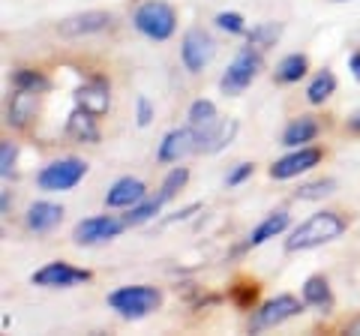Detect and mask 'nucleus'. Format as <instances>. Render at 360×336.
<instances>
[{"instance_id":"6e6552de","label":"nucleus","mask_w":360,"mask_h":336,"mask_svg":"<svg viewBox=\"0 0 360 336\" xmlns=\"http://www.w3.org/2000/svg\"><path fill=\"white\" fill-rule=\"evenodd\" d=\"M127 219L123 214H96V217H84L72 226V243L75 246H103L117 240L123 231H127Z\"/></svg>"},{"instance_id":"6ab92c4d","label":"nucleus","mask_w":360,"mask_h":336,"mask_svg":"<svg viewBox=\"0 0 360 336\" xmlns=\"http://www.w3.org/2000/svg\"><path fill=\"white\" fill-rule=\"evenodd\" d=\"M63 136L75 141V144H99L103 138V129H99V117L90 115V111L72 105V111L66 115V123H63Z\"/></svg>"},{"instance_id":"c9c22d12","label":"nucleus","mask_w":360,"mask_h":336,"mask_svg":"<svg viewBox=\"0 0 360 336\" xmlns=\"http://www.w3.org/2000/svg\"><path fill=\"white\" fill-rule=\"evenodd\" d=\"M348 72H352V78L360 84V49L348 54Z\"/></svg>"},{"instance_id":"b1692460","label":"nucleus","mask_w":360,"mask_h":336,"mask_svg":"<svg viewBox=\"0 0 360 336\" xmlns=\"http://www.w3.org/2000/svg\"><path fill=\"white\" fill-rule=\"evenodd\" d=\"M9 84L18 87V91H30V93H49L51 91V78L39 66H15L13 75H9Z\"/></svg>"},{"instance_id":"cd10ccee","label":"nucleus","mask_w":360,"mask_h":336,"mask_svg":"<svg viewBox=\"0 0 360 336\" xmlns=\"http://www.w3.org/2000/svg\"><path fill=\"white\" fill-rule=\"evenodd\" d=\"M219 120V111H217V103L213 99H205V96H198V99H193L189 103V108H186V123L193 129H205V127H210V123H217Z\"/></svg>"},{"instance_id":"7c9ffc66","label":"nucleus","mask_w":360,"mask_h":336,"mask_svg":"<svg viewBox=\"0 0 360 336\" xmlns=\"http://www.w3.org/2000/svg\"><path fill=\"white\" fill-rule=\"evenodd\" d=\"M18 174V144L13 138L0 141V177L4 181H15Z\"/></svg>"},{"instance_id":"9d476101","label":"nucleus","mask_w":360,"mask_h":336,"mask_svg":"<svg viewBox=\"0 0 360 336\" xmlns=\"http://www.w3.org/2000/svg\"><path fill=\"white\" fill-rule=\"evenodd\" d=\"M324 162V148H319V144H307V148H291L285 150L279 160L270 162L267 174L270 181H295V177L300 174H309L312 168H319Z\"/></svg>"},{"instance_id":"2eb2a0df","label":"nucleus","mask_w":360,"mask_h":336,"mask_svg":"<svg viewBox=\"0 0 360 336\" xmlns=\"http://www.w3.org/2000/svg\"><path fill=\"white\" fill-rule=\"evenodd\" d=\"M193 153H195V129L189 123L186 127L168 129L160 138V144H156V162L160 165H177Z\"/></svg>"},{"instance_id":"20e7f679","label":"nucleus","mask_w":360,"mask_h":336,"mask_svg":"<svg viewBox=\"0 0 360 336\" xmlns=\"http://www.w3.org/2000/svg\"><path fill=\"white\" fill-rule=\"evenodd\" d=\"M262 70H264V51H258L255 46L246 42V46L238 49V54L231 58V63L222 70L219 82H217L219 93L222 96H240L243 91H250L252 87V82L262 75Z\"/></svg>"},{"instance_id":"9b49d317","label":"nucleus","mask_w":360,"mask_h":336,"mask_svg":"<svg viewBox=\"0 0 360 336\" xmlns=\"http://www.w3.org/2000/svg\"><path fill=\"white\" fill-rule=\"evenodd\" d=\"M72 105L90 111V115H96L99 120L108 117V111H111V82H108V75H103V72L84 75L82 84H78L75 93H72Z\"/></svg>"},{"instance_id":"aec40b11","label":"nucleus","mask_w":360,"mask_h":336,"mask_svg":"<svg viewBox=\"0 0 360 336\" xmlns=\"http://www.w3.org/2000/svg\"><path fill=\"white\" fill-rule=\"evenodd\" d=\"M300 297H303V304H307L309 309L321 312V316H330L333 306H336L333 285H330L328 273H312V276L303 279V285H300Z\"/></svg>"},{"instance_id":"39448f33","label":"nucleus","mask_w":360,"mask_h":336,"mask_svg":"<svg viewBox=\"0 0 360 336\" xmlns=\"http://www.w3.org/2000/svg\"><path fill=\"white\" fill-rule=\"evenodd\" d=\"M309 306L303 304V297L297 295H276V297H267V300H258V306L250 309V321L246 328L250 333H264V330H274V328H283V324L300 318Z\"/></svg>"},{"instance_id":"c756f323","label":"nucleus","mask_w":360,"mask_h":336,"mask_svg":"<svg viewBox=\"0 0 360 336\" xmlns=\"http://www.w3.org/2000/svg\"><path fill=\"white\" fill-rule=\"evenodd\" d=\"M213 27L219 33H229V37H246V30H250L246 18L240 13H234V9H222V13L213 15Z\"/></svg>"},{"instance_id":"f03ea898","label":"nucleus","mask_w":360,"mask_h":336,"mask_svg":"<svg viewBox=\"0 0 360 336\" xmlns=\"http://www.w3.org/2000/svg\"><path fill=\"white\" fill-rule=\"evenodd\" d=\"M162 300H165V295H162L160 285L139 283V285H117V288H111L108 297H105V304L123 321H144V318L153 316V312L162 306Z\"/></svg>"},{"instance_id":"f3484780","label":"nucleus","mask_w":360,"mask_h":336,"mask_svg":"<svg viewBox=\"0 0 360 336\" xmlns=\"http://www.w3.org/2000/svg\"><path fill=\"white\" fill-rule=\"evenodd\" d=\"M63 217H66L63 205L49 201V198H39V201H30L27 205L21 226H25V231H30V234H51L63 222Z\"/></svg>"},{"instance_id":"e433bc0d","label":"nucleus","mask_w":360,"mask_h":336,"mask_svg":"<svg viewBox=\"0 0 360 336\" xmlns=\"http://www.w3.org/2000/svg\"><path fill=\"white\" fill-rule=\"evenodd\" d=\"M9 210H13V193H9V189H4V193H0V214L9 217Z\"/></svg>"},{"instance_id":"a878e982","label":"nucleus","mask_w":360,"mask_h":336,"mask_svg":"<svg viewBox=\"0 0 360 336\" xmlns=\"http://www.w3.org/2000/svg\"><path fill=\"white\" fill-rule=\"evenodd\" d=\"M189 177H193V172H189V165H180V162H177V165H172V168L165 172V177L160 181V193H156V195H160V198L165 201V205H168V201H174V198L186 189Z\"/></svg>"},{"instance_id":"473e14b6","label":"nucleus","mask_w":360,"mask_h":336,"mask_svg":"<svg viewBox=\"0 0 360 336\" xmlns=\"http://www.w3.org/2000/svg\"><path fill=\"white\" fill-rule=\"evenodd\" d=\"M252 174H255V162H238V165L229 168V174H225V186L238 189V186H243L246 181H250Z\"/></svg>"},{"instance_id":"423d86ee","label":"nucleus","mask_w":360,"mask_h":336,"mask_svg":"<svg viewBox=\"0 0 360 336\" xmlns=\"http://www.w3.org/2000/svg\"><path fill=\"white\" fill-rule=\"evenodd\" d=\"M90 172V162L82 160V156H58V160H49L39 172H37V189L45 195H54V193H72L87 177Z\"/></svg>"},{"instance_id":"4468645a","label":"nucleus","mask_w":360,"mask_h":336,"mask_svg":"<svg viewBox=\"0 0 360 336\" xmlns=\"http://www.w3.org/2000/svg\"><path fill=\"white\" fill-rule=\"evenodd\" d=\"M288 228H291V214H288V207L270 210V214L243 238V243L238 246V252H252V250H258V246H264V243H270V240L285 238Z\"/></svg>"},{"instance_id":"f704fd0d","label":"nucleus","mask_w":360,"mask_h":336,"mask_svg":"<svg viewBox=\"0 0 360 336\" xmlns=\"http://www.w3.org/2000/svg\"><path fill=\"white\" fill-rule=\"evenodd\" d=\"M201 210V201H195V205H186V207H180L177 214H172V217H162L160 219V226H177V222H189L195 214Z\"/></svg>"},{"instance_id":"f8f14e48","label":"nucleus","mask_w":360,"mask_h":336,"mask_svg":"<svg viewBox=\"0 0 360 336\" xmlns=\"http://www.w3.org/2000/svg\"><path fill=\"white\" fill-rule=\"evenodd\" d=\"M115 27V15L105 13V9H87V13H75L70 18L58 21V30L63 39H84V37H99Z\"/></svg>"},{"instance_id":"72a5a7b5","label":"nucleus","mask_w":360,"mask_h":336,"mask_svg":"<svg viewBox=\"0 0 360 336\" xmlns=\"http://www.w3.org/2000/svg\"><path fill=\"white\" fill-rule=\"evenodd\" d=\"M153 117H156V105L150 103L148 96H139L135 99V127L139 129H148L150 123H153Z\"/></svg>"},{"instance_id":"1a4fd4ad","label":"nucleus","mask_w":360,"mask_h":336,"mask_svg":"<svg viewBox=\"0 0 360 336\" xmlns=\"http://www.w3.org/2000/svg\"><path fill=\"white\" fill-rule=\"evenodd\" d=\"M94 279V271L90 267H75L70 261H45L42 267L30 273V283L37 288H45V291H66V288H78V285H87Z\"/></svg>"},{"instance_id":"412c9836","label":"nucleus","mask_w":360,"mask_h":336,"mask_svg":"<svg viewBox=\"0 0 360 336\" xmlns=\"http://www.w3.org/2000/svg\"><path fill=\"white\" fill-rule=\"evenodd\" d=\"M321 136V120L315 115H297L285 123L283 136H279V144H283L285 150L291 148H307V144H315Z\"/></svg>"},{"instance_id":"4be33fe9","label":"nucleus","mask_w":360,"mask_h":336,"mask_svg":"<svg viewBox=\"0 0 360 336\" xmlns=\"http://www.w3.org/2000/svg\"><path fill=\"white\" fill-rule=\"evenodd\" d=\"M307 75H309V54L307 51H291L285 58H279L274 66V82L283 87L300 84Z\"/></svg>"},{"instance_id":"4c0bfd02","label":"nucleus","mask_w":360,"mask_h":336,"mask_svg":"<svg viewBox=\"0 0 360 336\" xmlns=\"http://www.w3.org/2000/svg\"><path fill=\"white\" fill-rule=\"evenodd\" d=\"M345 129H348V132H354V136H360V108L345 120Z\"/></svg>"},{"instance_id":"f257e3e1","label":"nucleus","mask_w":360,"mask_h":336,"mask_svg":"<svg viewBox=\"0 0 360 336\" xmlns=\"http://www.w3.org/2000/svg\"><path fill=\"white\" fill-rule=\"evenodd\" d=\"M348 226H352V219H348L342 210L321 207V210H315V214H309L307 219H300L297 226L288 228L283 250L288 255H297V252H309V250H319V246L336 243L348 231Z\"/></svg>"},{"instance_id":"58836bf2","label":"nucleus","mask_w":360,"mask_h":336,"mask_svg":"<svg viewBox=\"0 0 360 336\" xmlns=\"http://www.w3.org/2000/svg\"><path fill=\"white\" fill-rule=\"evenodd\" d=\"M345 333H352V336H360V316L357 318H352V321H345V328H342Z\"/></svg>"},{"instance_id":"a211bd4d","label":"nucleus","mask_w":360,"mask_h":336,"mask_svg":"<svg viewBox=\"0 0 360 336\" xmlns=\"http://www.w3.org/2000/svg\"><path fill=\"white\" fill-rule=\"evenodd\" d=\"M148 195H150V189H148V183H144L141 177L123 174L105 189L103 205H105V210H129L132 205H139V201L148 198Z\"/></svg>"},{"instance_id":"393cba45","label":"nucleus","mask_w":360,"mask_h":336,"mask_svg":"<svg viewBox=\"0 0 360 336\" xmlns=\"http://www.w3.org/2000/svg\"><path fill=\"white\" fill-rule=\"evenodd\" d=\"M162 207H165V201L160 195H148V198H141L139 205H132L129 210H123V219H127L129 228H141V226H148V222L160 219Z\"/></svg>"},{"instance_id":"dca6fc26","label":"nucleus","mask_w":360,"mask_h":336,"mask_svg":"<svg viewBox=\"0 0 360 336\" xmlns=\"http://www.w3.org/2000/svg\"><path fill=\"white\" fill-rule=\"evenodd\" d=\"M238 129H240V123L234 117H219L217 123H210V127L195 129V153L198 156L201 153L205 156L222 153L234 138H238Z\"/></svg>"},{"instance_id":"5701e85b","label":"nucleus","mask_w":360,"mask_h":336,"mask_svg":"<svg viewBox=\"0 0 360 336\" xmlns=\"http://www.w3.org/2000/svg\"><path fill=\"white\" fill-rule=\"evenodd\" d=\"M336 87H340V82H336L333 70H328V66H324V70H319V72L309 75L307 91H303V99H307V105L321 108V105H328L330 99H333Z\"/></svg>"},{"instance_id":"7ed1b4c3","label":"nucleus","mask_w":360,"mask_h":336,"mask_svg":"<svg viewBox=\"0 0 360 336\" xmlns=\"http://www.w3.org/2000/svg\"><path fill=\"white\" fill-rule=\"evenodd\" d=\"M129 25L148 42H168L177 33V9L168 0H141L132 9Z\"/></svg>"},{"instance_id":"bb28decb","label":"nucleus","mask_w":360,"mask_h":336,"mask_svg":"<svg viewBox=\"0 0 360 336\" xmlns=\"http://www.w3.org/2000/svg\"><path fill=\"white\" fill-rule=\"evenodd\" d=\"M279 37H283V25L279 21H258V25L246 30V42L255 46L258 51H270L279 42Z\"/></svg>"},{"instance_id":"ea45409f","label":"nucleus","mask_w":360,"mask_h":336,"mask_svg":"<svg viewBox=\"0 0 360 336\" xmlns=\"http://www.w3.org/2000/svg\"><path fill=\"white\" fill-rule=\"evenodd\" d=\"M333 4H348V0H333Z\"/></svg>"},{"instance_id":"ddd939ff","label":"nucleus","mask_w":360,"mask_h":336,"mask_svg":"<svg viewBox=\"0 0 360 336\" xmlns=\"http://www.w3.org/2000/svg\"><path fill=\"white\" fill-rule=\"evenodd\" d=\"M39 105H42V93H30V91H18L13 87V93L6 99V111H4V123L13 132H27L33 127V120L39 117Z\"/></svg>"},{"instance_id":"c85d7f7f","label":"nucleus","mask_w":360,"mask_h":336,"mask_svg":"<svg viewBox=\"0 0 360 336\" xmlns=\"http://www.w3.org/2000/svg\"><path fill=\"white\" fill-rule=\"evenodd\" d=\"M336 193L333 177H315V181H303L295 189V201H324Z\"/></svg>"},{"instance_id":"2f4dec72","label":"nucleus","mask_w":360,"mask_h":336,"mask_svg":"<svg viewBox=\"0 0 360 336\" xmlns=\"http://www.w3.org/2000/svg\"><path fill=\"white\" fill-rule=\"evenodd\" d=\"M231 304L240 309H255L258 306V283H238L231 288Z\"/></svg>"},{"instance_id":"0eeeda50","label":"nucleus","mask_w":360,"mask_h":336,"mask_svg":"<svg viewBox=\"0 0 360 336\" xmlns=\"http://www.w3.org/2000/svg\"><path fill=\"white\" fill-rule=\"evenodd\" d=\"M217 39H213V33L205 30V27H189L184 30V37H180V66L189 72V75H201L207 70V66L217 60Z\"/></svg>"}]
</instances>
